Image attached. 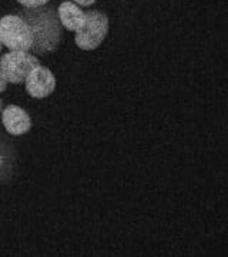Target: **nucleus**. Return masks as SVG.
I'll use <instances>...</instances> for the list:
<instances>
[{"mask_svg":"<svg viewBox=\"0 0 228 257\" xmlns=\"http://www.w3.org/2000/svg\"><path fill=\"white\" fill-rule=\"evenodd\" d=\"M28 25L33 35V50L37 55L55 52L62 39V25L53 8H36L26 15Z\"/></svg>","mask_w":228,"mask_h":257,"instance_id":"nucleus-1","label":"nucleus"},{"mask_svg":"<svg viewBox=\"0 0 228 257\" xmlns=\"http://www.w3.org/2000/svg\"><path fill=\"white\" fill-rule=\"evenodd\" d=\"M0 43L9 50L30 52L33 35L28 22L18 15H8L0 19Z\"/></svg>","mask_w":228,"mask_h":257,"instance_id":"nucleus-2","label":"nucleus"},{"mask_svg":"<svg viewBox=\"0 0 228 257\" xmlns=\"http://www.w3.org/2000/svg\"><path fill=\"white\" fill-rule=\"evenodd\" d=\"M109 33V19L99 10L86 13L83 26L76 32V45L83 50H94L100 46Z\"/></svg>","mask_w":228,"mask_h":257,"instance_id":"nucleus-3","label":"nucleus"},{"mask_svg":"<svg viewBox=\"0 0 228 257\" xmlns=\"http://www.w3.org/2000/svg\"><path fill=\"white\" fill-rule=\"evenodd\" d=\"M40 64L36 56L29 52L10 50L0 57V74L8 83L20 84L26 80L29 73Z\"/></svg>","mask_w":228,"mask_h":257,"instance_id":"nucleus-4","label":"nucleus"},{"mask_svg":"<svg viewBox=\"0 0 228 257\" xmlns=\"http://www.w3.org/2000/svg\"><path fill=\"white\" fill-rule=\"evenodd\" d=\"M26 92L35 99L49 97L56 90V77L50 69L37 64L26 77Z\"/></svg>","mask_w":228,"mask_h":257,"instance_id":"nucleus-5","label":"nucleus"},{"mask_svg":"<svg viewBox=\"0 0 228 257\" xmlns=\"http://www.w3.org/2000/svg\"><path fill=\"white\" fill-rule=\"evenodd\" d=\"M2 123L6 132L13 136L26 135L32 128V119L28 111L16 104H9L2 113Z\"/></svg>","mask_w":228,"mask_h":257,"instance_id":"nucleus-6","label":"nucleus"},{"mask_svg":"<svg viewBox=\"0 0 228 257\" xmlns=\"http://www.w3.org/2000/svg\"><path fill=\"white\" fill-rule=\"evenodd\" d=\"M57 18L64 29H67L70 32H77L84 23L86 13L74 2H63L59 6Z\"/></svg>","mask_w":228,"mask_h":257,"instance_id":"nucleus-7","label":"nucleus"},{"mask_svg":"<svg viewBox=\"0 0 228 257\" xmlns=\"http://www.w3.org/2000/svg\"><path fill=\"white\" fill-rule=\"evenodd\" d=\"M18 2L26 9H36V8L46 6L49 0H18Z\"/></svg>","mask_w":228,"mask_h":257,"instance_id":"nucleus-8","label":"nucleus"},{"mask_svg":"<svg viewBox=\"0 0 228 257\" xmlns=\"http://www.w3.org/2000/svg\"><path fill=\"white\" fill-rule=\"evenodd\" d=\"M76 5H79V6H84V8H87V6H91V5H94L96 3V0H73Z\"/></svg>","mask_w":228,"mask_h":257,"instance_id":"nucleus-9","label":"nucleus"},{"mask_svg":"<svg viewBox=\"0 0 228 257\" xmlns=\"http://www.w3.org/2000/svg\"><path fill=\"white\" fill-rule=\"evenodd\" d=\"M6 87H8V82H6V79L0 74V93H3L6 90Z\"/></svg>","mask_w":228,"mask_h":257,"instance_id":"nucleus-10","label":"nucleus"},{"mask_svg":"<svg viewBox=\"0 0 228 257\" xmlns=\"http://www.w3.org/2000/svg\"><path fill=\"white\" fill-rule=\"evenodd\" d=\"M2 109H3V101L0 100V111H2Z\"/></svg>","mask_w":228,"mask_h":257,"instance_id":"nucleus-11","label":"nucleus"},{"mask_svg":"<svg viewBox=\"0 0 228 257\" xmlns=\"http://www.w3.org/2000/svg\"><path fill=\"white\" fill-rule=\"evenodd\" d=\"M2 163H3V159H2V156H0V166H2Z\"/></svg>","mask_w":228,"mask_h":257,"instance_id":"nucleus-12","label":"nucleus"},{"mask_svg":"<svg viewBox=\"0 0 228 257\" xmlns=\"http://www.w3.org/2000/svg\"><path fill=\"white\" fill-rule=\"evenodd\" d=\"M2 47H3V45H2V43H0V52H2Z\"/></svg>","mask_w":228,"mask_h":257,"instance_id":"nucleus-13","label":"nucleus"}]
</instances>
